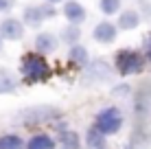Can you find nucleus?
I'll list each match as a JSON object with an SVG mask.
<instances>
[{
    "label": "nucleus",
    "mask_w": 151,
    "mask_h": 149,
    "mask_svg": "<svg viewBox=\"0 0 151 149\" xmlns=\"http://www.w3.org/2000/svg\"><path fill=\"white\" fill-rule=\"evenodd\" d=\"M22 75L27 83H40L50 77V68L46 64V59L42 57V53H29L22 57Z\"/></svg>",
    "instance_id": "obj_1"
},
{
    "label": "nucleus",
    "mask_w": 151,
    "mask_h": 149,
    "mask_svg": "<svg viewBox=\"0 0 151 149\" xmlns=\"http://www.w3.org/2000/svg\"><path fill=\"white\" fill-rule=\"evenodd\" d=\"M116 70L123 77L136 75V73L142 70V57H140L136 50H129V48L118 50V55H116Z\"/></svg>",
    "instance_id": "obj_2"
},
{
    "label": "nucleus",
    "mask_w": 151,
    "mask_h": 149,
    "mask_svg": "<svg viewBox=\"0 0 151 149\" xmlns=\"http://www.w3.org/2000/svg\"><path fill=\"white\" fill-rule=\"evenodd\" d=\"M94 125H96L105 136L116 134V132L121 130V125H123L121 110H118V107H105V110H101V112L96 114V123H94Z\"/></svg>",
    "instance_id": "obj_3"
},
{
    "label": "nucleus",
    "mask_w": 151,
    "mask_h": 149,
    "mask_svg": "<svg viewBox=\"0 0 151 149\" xmlns=\"http://www.w3.org/2000/svg\"><path fill=\"white\" fill-rule=\"evenodd\" d=\"M57 11H55V7H50V4H42V7H29V9H24V22L29 24V27H40L44 20H48V18H53Z\"/></svg>",
    "instance_id": "obj_4"
},
{
    "label": "nucleus",
    "mask_w": 151,
    "mask_h": 149,
    "mask_svg": "<svg viewBox=\"0 0 151 149\" xmlns=\"http://www.w3.org/2000/svg\"><path fill=\"white\" fill-rule=\"evenodd\" d=\"M24 33V27L20 20L15 18H7L0 22V35H2L4 40H9V42H15V40H20Z\"/></svg>",
    "instance_id": "obj_5"
},
{
    "label": "nucleus",
    "mask_w": 151,
    "mask_h": 149,
    "mask_svg": "<svg viewBox=\"0 0 151 149\" xmlns=\"http://www.w3.org/2000/svg\"><path fill=\"white\" fill-rule=\"evenodd\" d=\"M116 33H118V27H114L112 22H99L92 31V37L101 44H112L116 40Z\"/></svg>",
    "instance_id": "obj_6"
},
{
    "label": "nucleus",
    "mask_w": 151,
    "mask_h": 149,
    "mask_svg": "<svg viewBox=\"0 0 151 149\" xmlns=\"http://www.w3.org/2000/svg\"><path fill=\"white\" fill-rule=\"evenodd\" d=\"M64 15L70 20L72 24H79V22L86 20V9H83L79 2H75V0H72V2H66V4H64Z\"/></svg>",
    "instance_id": "obj_7"
},
{
    "label": "nucleus",
    "mask_w": 151,
    "mask_h": 149,
    "mask_svg": "<svg viewBox=\"0 0 151 149\" xmlns=\"http://www.w3.org/2000/svg\"><path fill=\"white\" fill-rule=\"evenodd\" d=\"M35 48H37V53H53V50L57 48V40L55 35L50 33H40L37 37H35Z\"/></svg>",
    "instance_id": "obj_8"
},
{
    "label": "nucleus",
    "mask_w": 151,
    "mask_h": 149,
    "mask_svg": "<svg viewBox=\"0 0 151 149\" xmlns=\"http://www.w3.org/2000/svg\"><path fill=\"white\" fill-rule=\"evenodd\" d=\"M138 24H140V15H138V11L129 9V11H123V13H121V18H118V24H116V27L123 29V31H132V29H136Z\"/></svg>",
    "instance_id": "obj_9"
},
{
    "label": "nucleus",
    "mask_w": 151,
    "mask_h": 149,
    "mask_svg": "<svg viewBox=\"0 0 151 149\" xmlns=\"http://www.w3.org/2000/svg\"><path fill=\"white\" fill-rule=\"evenodd\" d=\"M110 77V68H107V64L105 61H94V64L88 68V73H86V79L88 81H92V79H107Z\"/></svg>",
    "instance_id": "obj_10"
},
{
    "label": "nucleus",
    "mask_w": 151,
    "mask_h": 149,
    "mask_svg": "<svg viewBox=\"0 0 151 149\" xmlns=\"http://www.w3.org/2000/svg\"><path fill=\"white\" fill-rule=\"evenodd\" d=\"M27 149H55V140L48 134H35L29 140Z\"/></svg>",
    "instance_id": "obj_11"
},
{
    "label": "nucleus",
    "mask_w": 151,
    "mask_h": 149,
    "mask_svg": "<svg viewBox=\"0 0 151 149\" xmlns=\"http://www.w3.org/2000/svg\"><path fill=\"white\" fill-rule=\"evenodd\" d=\"M88 147L90 149H105V134L96 125L88 132Z\"/></svg>",
    "instance_id": "obj_12"
},
{
    "label": "nucleus",
    "mask_w": 151,
    "mask_h": 149,
    "mask_svg": "<svg viewBox=\"0 0 151 149\" xmlns=\"http://www.w3.org/2000/svg\"><path fill=\"white\" fill-rule=\"evenodd\" d=\"M59 147L61 149H79V136L75 132H61L59 134Z\"/></svg>",
    "instance_id": "obj_13"
},
{
    "label": "nucleus",
    "mask_w": 151,
    "mask_h": 149,
    "mask_svg": "<svg viewBox=\"0 0 151 149\" xmlns=\"http://www.w3.org/2000/svg\"><path fill=\"white\" fill-rule=\"evenodd\" d=\"M70 61H75L79 66H86L88 64V50L81 44H72L70 46Z\"/></svg>",
    "instance_id": "obj_14"
},
{
    "label": "nucleus",
    "mask_w": 151,
    "mask_h": 149,
    "mask_svg": "<svg viewBox=\"0 0 151 149\" xmlns=\"http://www.w3.org/2000/svg\"><path fill=\"white\" fill-rule=\"evenodd\" d=\"M0 149H24V140L15 134H7L0 138Z\"/></svg>",
    "instance_id": "obj_15"
},
{
    "label": "nucleus",
    "mask_w": 151,
    "mask_h": 149,
    "mask_svg": "<svg viewBox=\"0 0 151 149\" xmlns=\"http://www.w3.org/2000/svg\"><path fill=\"white\" fill-rule=\"evenodd\" d=\"M121 9V0H101V11L105 15H112Z\"/></svg>",
    "instance_id": "obj_16"
},
{
    "label": "nucleus",
    "mask_w": 151,
    "mask_h": 149,
    "mask_svg": "<svg viewBox=\"0 0 151 149\" xmlns=\"http://www.w3.org/2000/svg\"><path fill=\"white\" fill-rule=\"evenodd\" d=\"M13 88H15L13 79H11L7 73H2V70H0V92H11Z\"/></svg>",
    "instance_id": "obj_17"
},
{
    "label": "nucleus",
    "mask_w": 151,
    "mask_h": 149,
    "mask_svg": "<svg viewBox=\"0 0 151 149\" xmlns=\"http://www.w3.org/2000/svg\"><path fill=\"white\" fill-rule=\"evenodd\" d=\"M79 33H81L79 29H75V27H68V31H66V33L61 35V40H64V42H72V44H77L75 40L79 37Z\"/></svg>",
    "instance_id": "obj_18"
},
{
    "label": "nucleus",
    "mask_w": 151,
    "mask_h": 149,
    "mask_svg": "<svg viewBox=\"0 0 151 149\" xmlns=\"http://www.w3.org/2000/svg\"><path fill=\"white\" fill-rule=\"evenodd\" d=\"M145 53H147V59L151 61V33L145 37Z\"/></svg>",
    "instance_id": "obj_19"
},
{
    "label": "nucleus",
    "mask_w": 151,
    "mask_h": 149,
    "mask_svg": "<svg viewBox=\"0 0 151 149\" xmlns=\"http://www.w3.org/2000/svg\"><path fill=\"white\" fill-rule=\"evenodd\" d=\"M13 4V0H0V11H4V9H9Z\"/></svg>",
    "instance_id": "obj_20"
},
{
    "label": "nucleus",
    "mask_w": 151,
    "mask_h": 149,
    "mask_svg": "<svg viewBox=\"0 0 151 149\" xmlns=\"http://www.w3.org/2000/svg\"><path fill=\"white\" fill-rule=\"evenodd\" d=\"M0 48H2V35H0Z\"/></svg>",
    "instance_id": "obj_21"
},
{
    "label": "nucleus",
    "mask_w": 151,
    "mask_h": 149,
    "mask_svg": "<svg viewBox=\"0 0 151 149\" xmlns=\"http://www.w3.org/2000/svg\"><path fill=\"white\" fill-rule=\"evenodd\" d=\"M48 2H61V0H48Z\"/></svg>",
    "instance_id": "obj_22"
},
{
    "label": "nucleus",
    "mask_w": 151,
    "mask_h": 149,
    "mask_svg": "<svg viewBox=\"0 0 151 149\" xmlns=\"http://www.w3.org/2000/svg\"><path fill=\"white\" fill-rule=\"evenodd\" d=\"M127 149H136V147H127Z\"/></svg>",
    "instance_id": "obj_23"
}]
</instances>
